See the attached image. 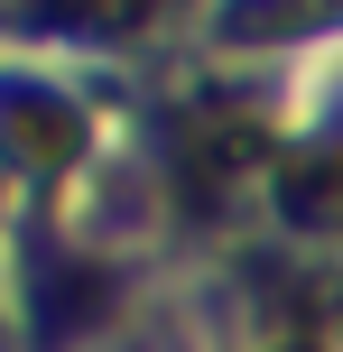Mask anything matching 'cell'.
Masks as SVG:
<instances>
[{
  "mask_svg": "<svg viewBox=\"0 0 343 352\" xmlns=\"http://www.w3.org/2000/svg\"><path fill=\"white\" fill-rule=\"evenodd\" d=\"M288 204L307 213V223H334L343 232V148H325V158L288 167Z\"/></svg>",
  "mask_w": 343,
  "mask_h": 352,
  "instance_id": "cell-2",
  "label": "cell"
},
{
  "mask_svg": "<svg viewBox=\"0 0 343 352\" xmlns=\"http://www.w3.org/2000/svg\"><path fill=\"white\" fill-rule=\"evenodd\" d=\"M0 130H10V158H28V167H65L74 158V111L47 102V93L0 102Z\"/></svg>",
  "mask_w": 343,
  "mask_h": 352,
  "instance_id": "cell-1",
  "label": "cell"
}]
</instances>
